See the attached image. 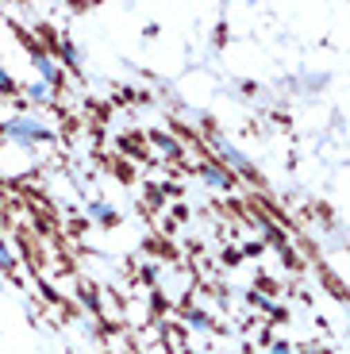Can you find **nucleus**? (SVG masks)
Listing matches in <instances>:
<instances>
[{"instance_id":"2","label":"nucleus","mask_w":350,"mask_h":354,"mask_svg":"<svg viewBox=\"0 0 350 354\" xmlns=\"http://www.w3.org/2000/svg\"><path fill=\"white\" fill-rule=\"evenodd\" d=\"M50 88L54 85H46V81H35V85H27V97L31 100H50Z\"/></svg>"},{"instance_id":"3","label":"nucleus","mask_w":350,"mask_h":354,"mask_svg":"<svg viewBox=\"0 0 350 354\" xmlns=\"http://www.w3.org/2000/svg\"><path fill=\"white\" fill-rule=\"evenodd\" d=\"M12 266H16V254L8 250V243L0 239V270H12Z\"/></svg>"},{"instance_id":"1","label":"nucleus","mask_w":350,"mask_h":354,"mask_svg":"<svg viewBox=\"0 0 350 354\" xmlns=\"http://www.w3.org/2000/svg\"><path fill=\"white\" fill-rule=\"evenodd\" d=\"M4 135L12 142H19V147H35V142L50 139V127L43 120H35V115H12L8 124H4Z\"/></svg>"},{"instance_id":"4","label":"nucleus","mask_w":350,"mask_h":354,"mask_svg":"<svg viewBox=\"0 0 350 354\" xmlns=\"http://www.w3.org/2000/svg\"><path fill=\"white\" fill-rule=\"evenodd\" d=\"M0 88H12V77L4 73V66H0Z\"/></svg>"}]
</instances>
